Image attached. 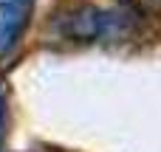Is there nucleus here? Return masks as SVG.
Returning <instances> with one entry per match:
<instances>
[{
    "label": "nucleus",
    "instance_id": "obj_1",
    "mask_svg": "<svg viewBox=\"0 0 161 152\" xmlns=\"http://www.w3.org/2000/svg\"><path fill=\"white\" fill-rule=\"evenodd\" d=\"M34 0H0V56L11 54L20 42L28 17H31Z\"/></svg>",
    "mask_w": 161,
    "mask_h": 152
}]
</instances>
